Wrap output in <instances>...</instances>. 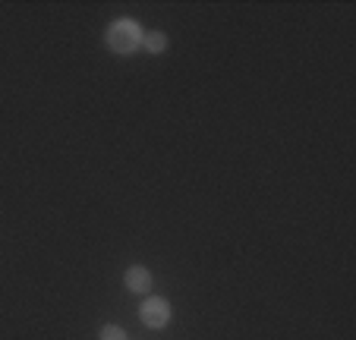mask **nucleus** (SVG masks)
Masks as SVG:
<instances>
[{"instance_id":"nucleus-2","label":"nucleus","mask_w":356,"mask_h":340,"mask_svg":"<svg viewBox=\"0 0 356 340\" xmlns=\"http://www.w3.org/2000/svg\"><path fill=\"white\" fill-rule=\"evenodd\" d=\"M170 318H174V306H170V300H164V296H158V293H148L145 300H142L139 321L148 327V331H161V327H168Z\"/></svg>"},{"instance_id":"nucleus-4","label":"nucleus","mask_w":356,"mask_h":340,"mask_svg":"<svg viewBox=\"0 0 356 340\" xmlns=\"http://www.w3.org/2000/svg\"><path fill=\"white\" fill-rule=\"evenodd\" d=\"M168 35L161 32V29H155V32H145V38H142V51H148L152 57H158V54L168 51Z\"/></svg>"},{"instance_id":"nucleus-5","label":"nucleus","mask_w":356,"mask_h":340,"mask_svg":"<svg viewBox=\"0 0 356 340\" xmlns=\"http://www.w3.org/2000/svg\"><path fill=\"white\" fill-rule=\"evenodd\" d=\"M98 340H129V334L120 325H104L98 331Z\"/></svg>"},{"instance_id":"nucleus-1","label":"nucleus","mask_w":356,"mask_h":340,"mask_svg":"<svg viewBox=\"0 0 356 340\" xmlns=\"http://www.w3.org/2000/svg\"><path fill=\"white\" fill-rule=\"evenodd\" d=\"M142 38H145V29L129 16H120L104 29V44L117 57H133L136 51H142Z\"/></svg>"},{"instance_id":"nucleus-3","label":"nucleus","mask_w":356,"mask_h":340,"mask_svg":"<svg viewBox=\"0 0 356 340\" xmlns=\"http://www.w3.org/2000/svg\"><path fill=\"white\" fill-rule=\"evenodd\" d=\"M123 287L136 296H148L155 290V274L148 271L145 265H129L127 274H123Z\"/></svg>"}]
</instances>
